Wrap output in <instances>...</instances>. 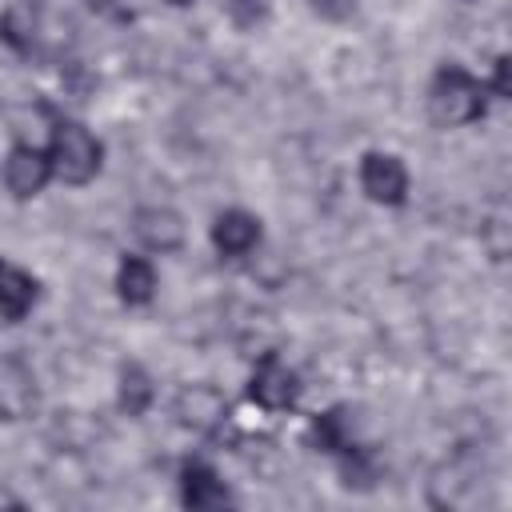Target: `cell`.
<instances>
[{
  "label": "cell",
  "instance_id": "obj_7",
  "mask_svg": "<svg viewBox=\"0 0 512 512\" xmlns=\"http://www.w3.org/2000/svg\"><path fill=\"white\" fill-rule=\"evenodd\" d=\"M36 372L20 356H0V420L16 424L36 412Z\"/></svg>",
  "mask_w": 512,
  "mask_h": 512
},
{
  "label": "cell",
  "instance_id": "obj_12",
  "mask_svg": "<svg viewBox=\"0 0 512 512\" xmlns=\"http://www.w3.org/2000/svg\"><path fill=\"white\" fill-rule=\"evenodd\" d=\"M156 264L148 256H124L116 264V296L128 304V308H144L152 304L156 296Z\"/></svg>",
  "mask_w": 512,
  "mask_h": 512
},
{
  "label": "cell",
  "instance_id": "obj_11",
  "mask_svg": "<svg viewBox=\"0 0 512 512\" xmlns=\"http://www.w3.org/2000/svg\"><path fill=\"white\" fill-rule=\"evenodd\" d=\"M36 296H40L36 276H32V272H24L20 264H12V260H4V256H0V320L20 324V320L32 312Z\"/></svg>",
  "mask_w": 512,
  "mask_h": 512
},
{
  "label": "cell",
  "instance_id": "obj_14",
  "mask_svg": "<svg viewBox=\"0 0 512 512\" xmlns=\"http://www.w3.org/2000/svg\"><path fill=\"white\" fill-rule=\"evenodd\" d=\"M152 400H156L152 376L140 364H124L120 376H116V404H120V412L132 416V420H140L152 408Z\"/></svg>",
  "mask_w": 512,
  "mask_h": 512
},
{
  "label": "cell",
  "instance_id": "obj_21",
  "mask_svg": "<svg viewBox=\"0 0 512 512\" xmlns=\"http://www.w3.org/2000/svg\"><path fill=\"white\" fill-rule=\"evenodd\" d=\"M172 8H188V4H196V0H168Z\"/></svg>",
  "mask_w": 512,
  "mask_h": 512
},
{
  "label": "cell",
  "instance_id": "obj_1",
  "mask_svg": "<svg viewBox=\"0 0 512 512\" xmlns=\"http://www.w3.org/2000/svg\"><path fill=\"white\" fill-rule=\"evenodd\" d=\"M488 112V88L460 64H440L428 84V116L440 128H464L484 120Z\"/></svg>",
  "mask_w": 512,
  "mask_h": 512
},
{
  "label": "cell",
  "instance_id": "obj_3",
  "mask_svg": "<svg viewBox=\"0 0 512 512\" xmlns=\"http://www.w3.org/2000/svg\"><path fill=\"white\" fill-rule=\"evenodd\" d=\"M0 180L4 188L16 196V200H32L48 188V180H56L52 172V156L48 148H36V144H12L4 164H0Z\"/></svg>",
  "mask_w": 512,
  "mask_h": 512
},
{
  "label": "cell",
  "instance_id": "obj_9",
  "mask_svg": "<svg viewBox=\"0 0 512 512\" xmlns=\"http://www.w3.org/2000/svg\"><path fill=\"white\" fill-rule=\"evenodd\" d=\"M176 484H180V504L184 508H224V504H232L228 484L204 460H184Z\"/></svg>",
  "mask_w": 512,
  "mask_h": 512
},
{
  "label": "cell",
  "instance_id": "obj_20",
  "mask_svg": "<svg viewBox=\"0 0 512 512\" xmlns=\"http://www.w3.org/2000/svg\"><path fill=\"white\" fill-rule=\"evenodd\" d=\"M84 4H88L92 12H108V16H120V20H124V12L116 8V0H84Z\"/></svg>",
  "mask_w": 512,
  "mask_h": 512
},
{
  "label": "cell",
  "instance_id": "obj_16",
  "mask_svg": "<svg viewBox=\"0 0 512 512\" xmlns=\"http://www.w3.org/2000/svg\"><path fill=\"white\" fill-rule=\"evenodd\" d=\"M0 40H4L12 52H20V56H28V52L36 48V32H32V24L20 20L16 8H8V12L0 16Z\"/></svg>",
  "mask_w": 512,
  "mask_h": 512
},
{
  "label": "cell",
  "instance_id": "obj_18",
  "mask_svg": "<svg viewBox=\"0 0 512 512\" xmlns=\"http://www.w3.org/2000/svg\"><path fill=\"white\" fill-rule=\"evenodd\" d=\"M508 56H496V64H492V80H484V88H488V96H496V100H508L512 96V76H508Z\"/></svg>",
  "mask_w": 512,
  "mask_h": 512
},
{
  "label": "cell",
  "instance_id": "obj_6",
  "mask_svg": "<svg viewBox=\"0 0 512 512\" xmlns=\"http://www.w3.org/2000/svg\"><path fill=\"white\" fill-rule=\"evenodd\" d=\"M248 396L252 404H260L264 412H288L300 396V376L276 356H260V364L252 368V380H248Z\"/></svg>",
  "mask_w": 512,
  "mask_h": 512
},
{
  "label": "cell",
  "instance_id": "obj_17",
  "mask_svg": "<svg viewBox=\"0 0 512 512\" xmlns=\"http://www.w3.org/2000/svg\"><path fill=\"white\" fill-rule=\"evenodd\" d=\"M224 12L236 28H256L268 8H264V0H224Z\"/></svg>",
  "mask_w": 512,
  "mask_h": 512
},
{
  "label": "cell",
  "instance_id": "obj_15",
  "mask_svg": "<svg viewBox=\"0 0 512 512\" xmlns=\"http://www.w3.org/2000/svg\"><path fill=\"white\" fill-rule=\"evenodd\" d=\"M336 472H340V484H344V488H356V492H368V488H376V480H380L376 452L364 448L360 440L336 456Z\"/></svg>",
  "mask_w": 512,
  "mask_h": 512
},
{
  "label": "cell",
  "instance_id": "obj_5",
  "mask_svg": "<svg viewBox=\"0 0 512 512\" xmlns=\"http://www.w3.org/2000/svg\"><path fill=\"white\" fill-rule=\"evenodd\" d=\"M132 236H136V244L144 252L168 256V252H180L184 248L188 228H184V216L176 208H168V204H144V208L132 212Z\"/></svg>",
  "mask_w": 512,
  "mask_h": 512
},
{
  "label": "cell",
  "instance_id": "obj_13",
  "mask_svg": "<svg viewBox=\"0 0 512 512\" xmlns=\"http://www.w3.org/2000/svg\"><path fill=\"white\" fill-rule=\"evenodd\" d=\"M308 444L316 448V452H328V456H340L344 448H352L356 444V432H352V416H348V408H328V412H316L312 420H308Z\"/></svg>",
  "mask_w": 512,
  "mask_h": 512
},
{
  "label": "cell",
  "instance_id": "obj_8",
  "mask_svg": "<svg viewBox=\"0 0 512 512\" xmlns=\"http://www.w3.org/2000/svg\"><path fill=\"white\" fill-rule=\"evenodd\" d=\"M212 248L224 256V260H240L248 252L260 248V216L244 212V208H224L216 220H212Z\"/></svg>",
  "mask_w": 512,
  "mask_h": 512
},
{
  "label": "cell",
  "instance_id": "obj_2",
  "mask_svg": "<svg viewBox=\"0 0 512 512\" xmlns=\"http://www.w3.org/2000/svg\"><path fill=\"white\" fill-rule=\"evenodd\" d=\"M48 156H52V172L56 180L72 184V188H84L100 176V164H104V144L80 124V120H68V116H56L52 120V132H48Z\"/></svg>",
  "mask_w": 512,
  "mask_h": 512
},
{
  "label": "cell",
  "instance_id": "obj_19",
  "mask_svg": "<svg viewBox=\"0 0 512 512\" xmlns=\"http://www.w3.org/2000/svg\"><path fill=\"white\" fill-rule=\"evenodd\" d=\"M308 8H312L320 20L340 24V20H348V16L356 12V0H308Z\"/></svg>",
  "mask_w": 512,
  "mask_h": 512
},
{
  "label": "cell",
  "instance_id": "obj_10",
  "mask_svg": "<svg viewBox=\"0 0 512 512\" xmlns=\"http://www.w3.org/2000/svg\"><path fill=\"white\" fill-rule=\"evenodd\" d=\"M172 412H176V420H180L184 428L212 432V428H220V424L228 420V400H224L212 384H192V388H184V392L176 396Z\"/></svg>",
  "mask_w": 512,
  "mask_h": 512
},
{
  "label": "cell",
  "instance_id": "obj_4",
  "mask_svg": "<svg viewBox=\"0 0 512 512\" xmlns=\"http://www.w3.org/2000/svg\"><path fill=\"white\" fill-rule=\"evenodd\" d=\"M360 192L372 204L396 208L408 200V168L392 152H364L360 156Z\"/></svg>",
  "mask_w": 512,
  "mask_h": 512
}]
</instances>
